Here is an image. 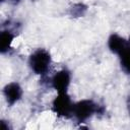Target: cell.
Instances as JSON below:
<instances>
[{
    "instance_id": "6da1fadb",
    "label": "cell",
    "mask_w": 130,
    "mask_h": 130,
    "mask_svg": "<svg viewBox=\"0 0 130 130\" xmlns=\"http://www.w3.org/2000/svg\"><path fill=\"white\" fill-rule=\"evenodd\" d=\"M105 108L91 99H82L74 102L73 117L78 123H85L94 115L104 114Z\"/></svg>"
},
{
    "instance_id": "7a4b0ae2",
    "label": "cell",
    "mask_w": 130,
    "mask_h": 130,
    "mask_svg": "<svg viewBox=\"0 0 130 130\" xmlns=\"http://www.w3.org/2000/svg\"><path fill=\"white\" fill-rule=\"evenodd\" d=\"M27 64L31 72L45 77L47 73H49L52 65V56L47 49L39 48L31 52V54L28 56Z\"/></svg>"
},
{
    "instance_id": "3957f363",
    "label": "cell",
    "mask_w": 130,
    "mask_h": 130,
    "mask_svg": "<svg viewBox=\"0 0 130 130\" xmlns=\"http://www.w3.org/2000/svg\"><path fill=\"white\" fill-rule=\"evenodd\" d=\"M73 106L74 102L67 92H60L52 101V112L60 118L70 119L73 117Z\"/></svg>"
},
{
    "instance_id": "277c9868",
    "label": "cell",
    "mask_w": 130,
    "mask_h": 130,
    "mask_svg": "<svg viewBox=\"0 0 130 130\" xmlns=\"http://www.w3.org/2000/svg\"><path fill=\"white\" fill-rule=\"evenodd\" d=\"M49 82L51 87L55 89L57 93L67 92L71 83V72L67 68H62L50 77Z\"/></svg>"
},
{
    "instance_id": "5b68a950",
    "label": "cell",
    "mask_w": 130,
    "mask_h": 130,
    "mask_svg": "<svg viewBox=\"0 0 130 130\" xmlns=\"http://www.w3.org/2000/svg\"><path fill=\"white\" fill-rule=\"evenodd\" d=\"M2 94L8 107H13L17 104L23 95V89L17 81L6 83L2 88Z\"/></svg>"
},
{
    "instance_id": "8992f818",
    "label": "cell",
    "mask_w": 130,
    "mask_h": 130,
    "mask_svg": "<svg viewBox=\"0 0 130 130\" xmlns=\"http://www.w3.org/2000/svg\"><path fill=\"white\" fill-rule=\"evenodd\" d=\"M107 44L109 50L113 54L119 56L127 47V39H125L117 32H113L109 36Z\"/></svg>"
},
{
    "instance_id": "52a82bcc",
    "label": "cell",
    "mask_w": 130,
    "mask_h": 130,
    "mask_svg": "<svg viewBox=\"0 0 130 130\" xmlns=\"http://www.w3.org/2000/svg\"><path fill=\"white\" fill-rule=\"evenodd\" d=\"M15 39V32L9 28H4L0 32V53L2 55L8 53Z\"/></svg>"
},
{
    "instance_id": "ba28073f",
    "label": "cell",
    "mask_w": 130,
    "mask_h": 130,
    "mask_svg": "<svg viewBox=\"0 0 130 130\" xmlns=\"http://www.w3.org/2000/svg\"><path fill=\"white\" fill-rule=\"evenodd\" d=\"M87 5L82 3V2H76V3H73L69 9H68V14L69 16L73 17V18H80V17H83L86 12H87Z\"/></svg>"
},
{
    "instance_id": "9c48e42d",
    "label": "cell",
    "mask_w": 130,
    "mask_h": 130,
    "mask_svg": "<svg viewBox=\"0 0 130 130\" xmlns=\"http://www.w3.org/2000/svg\"><path fill=\"white\" fill-rule=\"evenodd\" d=\"M120 59L121 68L130 75V37L127 40V47L126 49L118 56Z\"/></svg>"
},
{
    "instance_id": "30bf717a",
    "label": "cell",
    "mask_w": 130,
    "mask_h": 130,
    "mask_svg": "<svg viewBox=\"0 0 130 130\" xmlns=\"http://www.w3.org/2000/svg\"><path fill=\"white\" fill-rule=\"evenodd\" d=\"M126 105H127V112H128V115H129V117H130V96L128 98Z\"/></svg>"
},
{
    "instance_id": "8fae6325",
    "label": "cell",
    "mask_w": 130,
    "mask_h": 130,
    "mask_svg": "<svg viewBox=\"0 0 130 130\" xmlns=\"http://www.w3.org/2000/svg\"><path fill=\"white\" fill-rule=\"evenodd\" d=\"M9 2H10V4H12V5H18L20 2H21V0H8Z\"/></svg>"
}]
</instances>
